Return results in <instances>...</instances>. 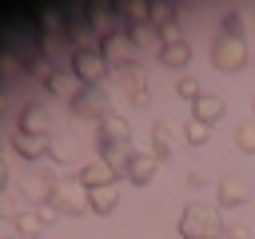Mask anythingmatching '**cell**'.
<instances>
[{
  "label": "cell",
  "instance_id": "obj_31",
  "mask_svg": "<svg viewBox=\"0 0 255 239\" xmlns=\"http://www.w3.org/2000/svg\"><path fill=\"white\" fill-rule=\"evenodd\" d=\"M72 155H76V143H72V139H64V143H52V151H48V159H52V163H68Z\"/></svg>",
  "mask_w": 255,
  "mask_h": 239
},
{
  "label": "cell",
  "instance_id": "obj_14",
  "mask_svg": "<svg viewBox=\"0 0 255 239\" xmlns=\"http://www.w3.org/2000/svg\"><path fill=\"white\" fill-rule=\"evenodd\" d=\"M159 64H163V68H175V72H183V68L191 64V40H183V36H175V40H163V44H159Z\"/></svg>",
  "mask_w": 255,
  "mask_h": 239
},
{
  "label": "cell",
  "instance_id": "obj_29",
  "mask_svg": "<svg viewBox=\"0 0 255 239\" xmlns=\"http://www.w3.org/2000/svg\"><path fill=\"white\" fill-rule=\"evenodd\" d=\"M128 36H131V44H135V48H147V44H155V52H159V40H155L159 32H155L151 24H139V28H131Z\"/></svg>",
  "mask_w": 255,
  "mask_h": 239
},
{
  "label": "cell",
  "instance_id": "obj_37",
  "mask_svg": "<svg viewBox=\"0 0 255 239\" xmlns=\"http://www.w3.org/2000/svg\"><path fill=\"white\" fill-rule=\"evenodd\" d=\"M4 239H20V235H4Z\"/></svg>",
  "mask_w": 255,
  "mask_h": 239
},
{
  "label": "cell",
  "instance_id": "obj_12",
  "mask_svg": "<svg viewBox=\"0 0 255 239\" xmlns=\"http://www.w3.org/2000/svg\"><path fill=\"white\" fill-rule=\"evenodd\" d=\"M124 84H128V100L135 104V108H147V100H151V88H147V68L135 60L131 68H124Z\"/></svg>",
  "mask_w": 255,
  "mask_h": 239
},
{
  "label": "cell",
  "instance_id": "obj_38",
  "mask_svg": "<svg viewBox=\"0 0 255 239\" xmlns=\"http://www.w3.org/2000/svg\"><path fill=\"white\" fill-rule=\"evenodd\" d=\"M251 116H255V100H251Z\"/></svg>",
  "mask_w": 255,
  "mask_h": 239
},
{
  "label": "cell",
  "instance_id": "obj_34",
  "mask_svg": "<svg viewBox=\"0 0 255 239\" xmlns=\"http://www.w3.org/2000/svg\"><path fill=\"white\" fill-rule=\"evenodd\" d=\"M203 183H207V171H203V167H195V171L187 175V187H203Z\"/></svg>",
  "mask_w": 255,
  "mask_h": 239
},
{
  "label": "cell",
  "instance_id": "obj_19",
  "mask_svg": "<svg viewBox=\"0 0 255 239\" xmlns=\"http://www.w3.org/2000/svg\"><path fill=\"white\" fill-rule=\"evenodd\" d=\"M76 179H80L88 191H96V187H108V183H116V171H112V167H108V163L96 155V159H88V163L80 167V175H76Z\"/></svg>",
  "mask_w": 255,
  "mask_h": 239
},
{
  "label": "cell",
  "instance_id": "obj_18",
  "mask_svg": "<svg viewBox=\"0 0 255 239\" xmlns=\"http://www.w3.org/2000/svg\"><path fill=\"white\" fill-rule=\"evenodd\" d=\"M155 171H159V159L151 155V151H131V159H128V179L131 183H151L155 179Z\"/></svg>",
  "mask_w": 255,
  "mask_h": 239
},
{
  "label": "cell",
  "instance_id": "obj_13",
  "mask_svg": "<svg viewBox=\"0 0 255 239\" xmlns=\"http://www.w3.org/2000/svg\"><path fill=\"white\" fill-rule=\"evenodd\" d=\"M96 127H100V143H116V139H131V123H128V116L124 112H104L100 120H96Z\"/></svg>",
  "mask_w": 255,
  "mask_h": 239
},
{
  "label": "cell",
  "instance_id": "obj_30",
  "mask_svg": "<svg viewBox=\"0 0 255 239\" xmlns=\"http://www.w3.org/2000/svg\"><path fill=\"white\" fill-rule=\"evenodd\" d=\"M20 199H24V195H16V191H0V215H4V219H16V215L24 211Z\"/></svg>",
  "mask_w": 255,
  "mask_h": 239
},
{
  "label": "cell",
  "instance_id": "obj_10",
  "mask_svg": "<svg viewBox=\"0 0 255 239\" xmlns=\"http://www.w3.org/2000/svg\"><path fill=\"white\" fill-rule=\"evenodd\" d=\"M147 24L159 32V44H163V40H175V36H179V8H175L171 0H155Z\"/></svg>",
  "mask_w": 255,
  "mask_h": 239
},
{
  "label": "cell",
  "instance_id": "obj_21",
  "mask_svg": "<svg viewBox=\"0 0 255 239\" xmlns=\"http://www.w3.org/2000/svg\"><path fill=\"white\" fill-rule=\"evenodd\" d=\"M171 151H175V135H171V123L159 116V120L151 123V155L163 163V159H171Z\"/></svg>",
  "mask_w": 255,
  "mask_h": 239
},
{
  "label": "cell",
  "instance_id": "obj_4",
  "mask_svg": "<svg viewBox=\"0 0 255 239\" xmlns=\"http://www.w3.org/2000/svg\"><path fill=\"white\" fill-rule=\"evenodd\" d=\"M48 203H52L60 215H88V211H92V191H88L80 179H60L56 191L48 195Z\"/></svg>",
  "mask_w": 255,
  "mask_h": 239
},
{
  "label": "cell",
  "instance_id": "obj_23",
  "mask_svg": "<svg viewBox=\"0 0 255 239\" xmlns=\"http://www.w3.org/2000/svg\"><path fill=\"white\" fill-rule=\"evenodd\" d=\"M44 88L52 92V96H76V76L72 72H64V68H48L44 72Z\"/></svg>",
  "mask_w": 255,
  "mask_h": 239
},
{
  "label": "cell",
  "instance_id": "obj_8",
  "mask_svg": "<svg viewBox=\"0 0 255 239\" xmlns=\"http://www.w3.org/2000/svg\"><path fill=\"white\" fill-rule=\"evenodd\" d=\"M16 131H28V135H48V131H52V112H48L44 104L28 100V104L20 108V116H16Z\"/></svg>",
  "mask_w": 255,
  "mask_h": 239
},
{
  "label": "cell",
  "instance_id": "obj_27",
  "mask_svg": "<svg viewBox=\"0 0 255 239\" xmlns=\"http://www.w3.org/2000/svg\"><path fill=\"white\" fill-rule=\"evenodd\" d=\"M183 139H187L191 147H203V143L211 139V127H207V123H199V120L191 116V120L183 123Z\"/></svg>",
  "mask_w": 255,
  "mask_h": 239
},
{
  "label": "cell",
  "instance_id": "obj_24",
  "mask_svg": "<svg viewBox=\"0 0 255 239\" xmlns=\"http://www.w3.org/2000/svg\"><path fill=\"white\" fill-rule=\"evenodd\" d=\"M116 203H120V187H116V183H108V187H96V191H92V211H96V215L116 211Z\"/></svg>",
  "mask_w": 255,
  "mask_h": 239
},
{
  "label": "cell",
  "instance_id": "obj_3",
  "mask_svg": "<svg viewBox=\"0 0 255 239\" xmlns=\"http://www.w3.org/2000/svg\"><path fill=\"white\" fill-rule=\"evenodd\" d=\"M68 104H72V116H80V120H100L104 112H112V88H108V84H80Z\"/></svg>",
  "mask_w": 255,
  "mask_h": 239
},
{
  "label": "cell",
  "instance_id": "obj_28",
  "mask_svg": "<svg viewBox=\"0 0 255 239\" xmlns=\"http://www.w3.org/2000/svg\"><path fill=\"white\" fill-rule=\"evenodd\" d=\"M235 147H239V151H255V116L235 127Z\"/></svg>",
  "mask_w": 255,
  "mask_h": 239
},
{
  "label": "cell",
  "instance_id": "obj_36",
  "mask_svg": "<svg viewBox=\"0 0 255 239\" xmlns=\"http://www.w3.org/2000/svg\"><path fill=\"white\" fill-rule=\"evenodd\" d=\"M4 112H8V88L0 84V116H4Z\"/></svg>",
  "mask_w": 255,
  "mask_h": 239
},
{
  "label": "cell",
  "instance_id": "obj_26",
  "mask_svg": "<svg viewBox=\"0 0 255 239\" xmlns=\"http://www.w3.org/2000/svg\"><path fill=\"white\" fill-rule=\"evenodd\" d=\"M24 68H20V60H16V52L8 48V44H0V84H8V80H16Z\"/></svg>",
  "mask_w": 255,
  "mask_h": 239
},
{
  "label": "cell",
  "instance_id": "obj_7",
  "mask_svg": "<svg viewBox=\"0 0 255 239\" xmlns=\"http://www.w3.org/2000/svg\"><path fill=\"white\" fill-rule=\"evenodd\" d=\"M84 20H88V32H92L96 40H104L108 32L120 28V20H116V4H104V0L84 4Z\"/></svg>",
  "mask_w": 255,
  "mask_h": 239
},
{
  "label": "cell",
  "instance_id": "obj_9",
  "mask_svg": "<svg viewBox=\"0 0 255 239\" xmlns=\"http://www.w3.org/2000/svg\"><path fill=\"white\" fill-rule=\"evenodd\" d=\"M251 199V183L243 175H223L215 183V207H243Z\"/></svg>",
  "mask_w": 255,
  "mask_h": 239
},
{
  "label": "cell",
  "instance_id": "obj_15",
  "mask_svg": "<svg viewBox=\"0 0 255 239\" xmlns=\"http://www.w3.org/2000/svg\"><path fill=\"white\" fill-rule=\"evenodd\" d=\"M223 112H227V100H223V92H203L195 104H191V116L199 120V123H215V120H223Z\"/></svg>",
  "mask_w": 255,
  "mask_h": 239
},
{
  "label": "cell",
  "instance_id": "obj_22",
  "mask_svg": "<svg viewBox=\"0 0 255 239\" xmlns=\"http://www.w3.org/2000/svg\"><path fill=\"white\" fill-rule=\"evenodd\" d=\"M12 223H16V235H20V239H36V235H44V231H48V223L40 219V207H36V203H32V207H24Z\"/></svg>",
  "mask_w": 255,
  "mask_h": 239
},
{
  "label": "cell",
  "instance_id": "obj_6",
  "mask_svg": "<svg viewBox=\"0 0 255 239\" xmlns=\"http://www.w3.org/2000/svg\"><path fill=\"white\" fill-rule=\"evenodd\" d=\"M100 56L108 60V68H131L135 64V44H131V36H128V28H116V32H108L104 40H100Z\"/></svg>",
  "mask_w": 255,
  "mask_h": 239
},
{
  "label": "cell",
  "instance_id": "obj_5",
  "mask_svg": "<svg viewBox=\"0 0 255 239\" xmlns=\"http://www.w3.org/2000/svg\"><path fill=\"white\" fill-rule=\"evenodd\" d=\"M68 72H72L80 84H104L112 68H108V60L100 56V48H72Z\"/></svg>",
  "mask_w": 255,
  "mask_h": 239
},
{
  "label": "cell",
  "instance_id": "obj_33",
  "mask_svg": "<svg viewBox=\"0 0 255 239\" xmlns=\"http://www.w3.org/2000/svg\"><path fill=\"white\" fill-rule=\"evenodd\" d=\"M223 239H255V231H251V223H227Z\"/></svg>",
  "mask_w": 255,
  "mask_h": 239
},
{
  "label": "cell",
  "instance_id": "obj_32",
  "mask_svg": "<svg viewBox=\"0 0 255 239\" xmlns=\"http://www.w3.org/2000/svg\"><path fill=\"white\" fill-rule=\"evenodd\" d=\"M219 32H235V36H243V12H239V8H231V12L223 16Z\"/></svg>",
  "mask_w": 255,
  "mask_h": 239
},
{
  "label": "cell",
  "instance_id": "obj_11",
  "mask_svg": "<svg viewBox=\"0 0 255 239\" xmlns=\"http://www.w3.org/2000/svg\"><path fill=\"white\" fill-rule=\"evenodd\" d=\"M56 175L48 171V167H36V171H28V179L20 183V195L24 199H32V203H48V195L56 191Z\"/></svg>",
  "mask_w": 255,
  "mask_h": 239
},
{
  "label": "cell",
  "instance_id": "obj_2",
  "mask_svg": "<svg viewBox=\"0 0 255 239\" xmlns=\"http://www.w3.org/2000/svg\"><path fill=\"white\" fill-rule=\"evenodd\" d=\"M247 56H251V48H247L243 36H235V32H215V40H211V64H215L219 72H239V68L247 64Z\"/></svg>",
  "mask_w": 255,
  "mask_h": 239
},
{
  "label": "cell",
  "instance_id": "obj_35",
  "mask_svg": "<svg viewBox=\"0 0 255 239\" xmlns=\"http://www.w3.org/2000/svg\"><path fill=\"white\" fill-rule=\"evenodd\" d=\"M0 191H8V163H4V155H0Z\"/></svg>",
  "mask_w": 255,
  "mask_h": 239
},
{
  "label": "cell",
  "instance_id": "obj_1",
  "mask_svg": "<svg viewBox=\"0 0 255 239\" xmlns=\"http://www.w3.org/2000/svg\"><path fill=\"white\" fill-rule=\"evenodd\" d=\"M223 215L215 203H199L191 199L183 211H179V235L183 239H223Z\"/></svg>",
  "mask_w": 255,
  "mask_h": 239
},
{
  "label": "cell",
  "instance_id": "obj_17",
  "mask_svg": "<svg viewBox=\"0 0 255 239\" xmlns=\"http://www.w3.org/2000/svg\"><path fill=\"white\" fill-rule=\"evenodd\" d=\"M131 139H116V143H100V159L116 171V179L120 175H128V159H131Z\"/></svg>",
  "mask_w": 255,
  "mask_h": 239
},
{
  "label": "cell",
  "instance_id": "obj_20",
  "mask_svg": "<svg viewBox=\"0 0 255 239\" xmlns=\"http://www.w3.org/2000/svg\"><path fill=\"white\" fill-rule=\"evenodd\" d=\"M116 20H120V28H139V24H147L151 20V4H143V0H124V4H116Z\"/></svg>",
  "mask_w": 255,
  "mask_h": 239
},
{
  "label": "cell",
  "instance_id": "obj_16",
  "mask_svg": "<svg viewBox=\"0 0 255 239\" xmlns=\"http://www.w3.org/2000/svg\"><path fill=\"white\" fill-rule=\"evenodd\" d=\"M12 151L24 159H48L52 139L48 135H28V131H12Z\"/></svg>",
  "mask_w": 255,
  "mask_h": 239
},
{
  "label": "cell",
  "instance_id": "obj_25",
  "mask_svg": "<svg viewBox=\"0 0 255 239\" xmlns=\"http://www.w3.org/2000/svg\"><path fill=\"white\" fill-rule=\"evenodd\" d=\"M175 92H179L183 100H191V104H195V100L203 96V84H199V76H195V72H179V76H175Z\"/></svg>",
  "mask_w": 255,
  "mask_h": 239
}]
</instances>
